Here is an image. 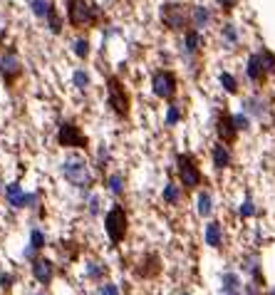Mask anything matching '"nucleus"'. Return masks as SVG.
I'll return each instance as SVG.
<instances>
[{
  "label": "nucleus",
  "instance_id": "4468645a",
  "mask_svg": "<svg viewBox=\"0 0 275 295\" xmlns=\"http://www.w3.org/2000/svg\"><path fill=\"white\" fill-rule=\"evenodd\" d=\"M206 243L211 248H218L221 243H223V231H221L218 221H211V224L206 226Z\"/></svg>",
  "mask_w": 275,
  "mask_h": 295
},
{
  "label": "nucleus",
  "instance_id": "7ed1b4c3",
  "mask_svg": "<svg viewBox=\"0 0 275 295\" xmlns=\"http://www.w3.org/2000/svg\"><path fill=\"white\" fill-rule=\"evenodd\" d=\"M62 176H65L72 186H80V189L92 183L87 161H84L82 156H67V159L62 161Z\"/></svg>",
  "mask_w": 275,
  "mask_h": 295
},
{
  "label": "nucleus",
  "instance_id": "c85d7f7f",
  "mask_svg": "<svg viewBox=\"0 0 275 295\" xmlns=\"http://www.w3.org/2000/svg\"><path fill=\"white\" fill-rule=\"evenodd\" d=\"M47 20H50V30H52V32H60V30H62V20H60L57 10H52V13L47 15Z\"/></svg>",
  "mask_w": 275,
  "mask_h": 295
},
{
  "label": "nucleus",
  "instance_id": "412c9836",
  "mask_svg": "<svg viewBox=\"0 0 275 295\" xmlns=\"http://www.w3.org/2000/svg\"><path fill=\"white\" fill-rule=\"evenodd\" d=\"M211 211H213L211 196H208L206 191H204V194H198V216H204V218H208V216H211Z\"/></svg>",
  "mask_w": 275,
  "mask_h": 295
},
{
  "label": "nucleus",
  "instance_id": "f8f14e48",
  "mask_svg": "<svg viewBox=\"0 0 275 295\" xmlns=\"http://www.w3.org/2000/svg\"><path fill=\"white\" fill-rule=\"evenodd\" d=\"M216 132H218V137L223 141H235V134H238V129H235V122L231 114H221L218 122H216Z\"/></svg>",
  "mask_w": 275,
  "mask_h": 295
},
{
  "label": "nucleus",
  "instance_id": "4be33fe9",
  "mask_svg": "<svg viewBox=\"0 0 275 295\" xmlns=\"http://www.w3.org/2000/svg\"><path fill=\"white\" fill-rule=\"evenodd\" d=\"M221 84H223V89L226 92H231V95H235L238 92V82H235V77L233 75H228V72H221Z\"/></svg>",
  "mask_w": 275,
  "mask_h": 295
},
{
  "label": "nucleus",
  "instance_id": "c9c22d12",
  "mask_svg": "<svg viewBox=\"0 0 275 295\" xmlns=\"http://www.w3.org/2000/svg\"><path fill=\"white\" fill-rule=\"evenodd\" d=\"M89 275L95 278V275H102V268H97V266H89Z\"/></svg>",
  "mask_w": 275,
  "mask_h": 295
},
{
  "label": "nucleus",
  "instance_id": "393cba45",
  "mask_svg": "<svg viewBox=\"0 0 275 295\" xmlns=\"http://www.w3.org/2000/svg\"><path fill=\"white\" fill-rule=\"evenodd\" d=\"M261 60H263V67H265V72H268V75H273V72H275V55H273V52L263 50Z\"/></svg>",
  "mask_w": 275,
  "mask_h": 295
},
{
  "label": "nucleus",
  "instance_id": "dca6fc26",
  "mask_svg": "<svg viewBox=\"0 0 275 295\" xmlns=\"http://www.w3.org/2000/svg\"><path fill=\"white\" fill-rule=\"evenodd\" d=\"M211 156H213V164H216L218 169L231 167V152H228L223 144H216V146H213V152H211Z\"/></svg>",
  "mask_w": 275,
  "mask_h": 295
},
{
  "label": "nucleus",
  "instance_id": "0eeeda50",
  "mask_svg": "<svg viewBox=\"0 0 275 295\" xmlns=\"http://www.w3.org/2000/svg\"><path fill=\"white\" fill-rule=\"evenodd\" d=\"M152 87H154V95H156V97L171 99L176 95V75L169 72V70H159L154 75Z\"/></svg>",
  "mask_w": 275,
  "mask_h": 295
},
{
  "label": "nucleus",
  "instance_id": "2eb2a0df",
  "mask_svg": "<svg viewBox=\"0 0 275 295\" xmlns=\"http://www.w3.org/2000/svg\"><path fill=\"white\" fill-rule=\"evenodd\" d=\"M204 45V38H201V30H189L186 32V38H184V47H186V52H198V47Z\"/></svg>",
  "mask_w": 275,
  "mask_h": 295
},
{
  "label": "nucleus",
  "instance_id": "423d86ee",
  "mask_svg": "<svg viewBox=\"0 0 275 295\" xmlns=\"http://www.w3.org/2000/svg\"><path fill=\"white\" fill-rule=\"evenodd\" d=\"M161 20L169 30H184L189 23V13L181 3H166L161 8Z\"/></svg>",
  "mask_w": 275,
  "mask_h": 295
},
{
  "label": "nucleus",
  "instance_id": "f704fd0d",
  "mask_svg": "<svg viewBox=\"0 0 275 295\" xmlns=\"http://www.w3.org/2000/svg\"><path fill=\"white\" fill-rule=\"evenodd\" d=\"M218 5L223 10H233L235 8V0H218Z\"/></svg>",
  "mask_w": 275,
  "mask_h": 295
},
{
  "label": "nucleus",
  "instance_id": "4c0bfd02",
  "mask_svg": "<svg viewBox=\"0 0 275 295\" xmlns=\"http://www.w3.org/2000/svg\"><path fill=\"white\" fill-rule=\"evenodd\" d=\"M40 295H45V293H40Z\"/></svg>",
  "mask_w": 275,
  "mask_h": 295
},
{
  "label": "nucleus",
  "instance_id": "39448f33",
  "mask_svg": "<svg viewBox=\"0 0 275 295\" xmlns=\"http://www.w3.org/2000/svg\"><path fill=\"white\" fill-rule=\"evenodd\" d=\"M109 107L114 109L117 117H126L129 114V95L124 92V84L117 80V77H109Z\"/></svg>",
  "mask_w": 275,
  "mask_h": 295
},
{
  "label": "nucleus",
  "instance_id": "f257e3e1",
  "mask_svg": "<svg viewBox=\"0 0 275 295\" xmlns=\"http://www.w3.org/2000/svg\"><path fill=\"white\" fill-rule=\"evenodd\" d=\"M102 17V10L87 3V0H69L67 3V20L72 28H84V25H92Z\"/></svg>",
  "mask_w": 275,
  "mask_h": 295
},
{
  "label": "nucleus",
  "instance_id": "473e14b6",
  "mask_svg": "<svg viewBox=\"0 0 275 295\" xmlns=\"http://www.w3.org/2000/svg\"><path fill=\"white\" fill-rule=\"evenodd\" d=\"M253 213H255V206H253L250 201H246V204L241 206V216H243V218H248V216H253Z\"/></svg>",
  "mask_w": 275,
  "mask_h": 295
},
{
  "label": "nucleus",
  "instance_id": "a878e982",
  "mask_svg": "<svg viewBox=\"0 0 275 295\" xmlns=\"http://www.w3.org/2000/svg\"><path fill=\"white\" fill-rule=\"evenodd\" d=\"M75 55L80 57V60H84V57L89 55V42L84 40V38H80V40H75Z\"/></svg>",
  "mask_w": 275,
  "mask_h": 295
},
{
  "label": "nucleus",
  "instance_id": "bb28decb",
  "mask_svg": "<svg viewBox=\"0 0 275 295\" xmlns=\"http://www.w3.org/2000/svg\"><path fill=\"white\" fill-rule=\"evenodd\" d=\"M30 246H32L35 251H40V248H45V233L35 228V231L30 233Z\"/></svg>",
  "mask_w": 275,
  "mask_h": 295
},
{
  "label": "nucleus",
  "instance_id": "aec40b11",
  "mask_svg": "<svg viewBox=\"0 0 275 295\" xmlns=\"http://www.w3.org/2000/svg\"><path fill=\"white\" fill-rule=\"evenodd\" d=\"M164 201L166 204H179L181 201V189L176 183H166L164 186Z\"/></svg>",
  "mask_w": 275,
  "mask_h": 295
},
{
  "label": "nucleus",
  "instance_id": "1a4fd4ad",
  "mask_svg": "<svg viewBox=\"0 0 275 295\" xmlns=\"http://www.w3.org/2000/svg\"><path fill=\"white\" fill-rule=\"evenodd\" d=\"M5 198H8V204L15 206V209H23V206H35L32 201H35V194H23V189H20V183H10L8 189H5Z\"/></svg>",
  "mask_w": 275,
  "mask_h": 295
},
{
  "label": "nucleus",
  "instance_id": "2f4dec72",
  "mask_svg": "<svg viewBox=\"0 0 275 295\" xmlns=\"http://www.w3.org/2000/svg\"><path fill=\"white\" fill-rule=\"evenodd\" d=\"M99 295H119V290H117V285H112V283H104V285L99 288Z\"/></svg>",
  "mask_w": 275,
  "mask_h": 295
},
{
  "label": "nucleus",
  "instance_id": "5701e85b",
  "mask_svg": "<svg viewBox=\"0 0 275 295\" xmlns=\"http://www.w3.org/2000/svg\"><path fill=\"white\" fill-rule=\"evenodd\" d=\"M109 191L114 194V196H122V194H124L122 174H112V176H109Z\"/></svg>",
  "mask_w": 275,
  "mask_h": 295
},
{
  "label": "nucleus",
  "instance_id": "58836bf2",
  "mask_svg": "<svg viewBox=\"0 0 275 295\" xmlns=\"http://www.w3.org/2000/svg\"><path fill=\"white\" fill-rule=\"evenodd\" d=\"M184 295H186V293H184Z\"/></svg>",
  "mask_w": 275,
  "mask_h": 295
},
{
  "label": "nucleus",
  "instance_id": "6e6552de",
  "mask_svg": "<svg viewBox=\"0 0 275 295\" xmlns=\"http://www.w3.org/2000/svg\"><path fill=\"white\" fill-rule=\"evenodd\" d=\"M57 141L62 144V146H87V137H84L82 132H80V126L72 124V122H65V124L60 126V132H57Z\"/></svg>",
  "mask_w": 275,
  "mask_h": 295
},
{
  "label": "nucleus",
  "instance_id": "20e7f679",
  "mask_svg": "<svg viewBox=\"0 0 275 295\" xmlns=\"http://www.w3.org/2000/svg\"><path fill=\"white\" fill-rule=\"evenodd\" d=\"M176 164H179L176 169H179V181L184 183V189H196L201 183V169L196 167V161L189 154H181Z\"/></svg>",
  "mask_w": 275,
  "mask_h": 295
},
{
  "label": "nucleus",
  "instance_id": "a211bd4d",
  "mask_svg": "<svg viewBox=\"0 0 275 295\" xmlns=\"http://www.w3.org/2000/svg\"><path fill=\"white\" fill-rule=\"evenodd\" d=\"M243 283H241V278L235 275V273H226L223 275V293L226 295H238V288H241Z\"/></svg>",
  "mask_w": 275,
  "mask_h": 295
},
{
  "label": "nucleus",
  "instance_id": "b1692460",
  "mask_svg": "<svg viewBox=\"0 0 275 295\" xmlns=\"http://www.w3.org/2000/svg\"><path fill=\"white\" fill-rule=\"evenodd\" d=\"M72 82H75V87L77 89H87L89 87V75L84 70H75V75H72Z\"/></svg>",
  "mask_w": 275,
  "mask_h": 295
},
{
  "label": "nucleus",
  "instance_id": "72a5a7b5",
  "mask_svg": "<svg viewBox=\"0 0 275 295\" xmlns=\"http://www.w3.org/2000/svg\"><path fill=\"white\" fill-rule=\"evenodd\" d=\"M0 285H3L5 290H10V285H13V275H8V273H5V275H0Z\"/></svg>",
  "mask_w": 275,
  "mask_h": 295
},
{
  "label": "nucleus",
  "instance_id": "7c9ffc66",
  "mask_svg": "<svg viewBox=\"0 0 275 295\" xmlns=\"http://www.w3.org/2000/svg\"><path fill=\"white\" fill-rule=\"evenodd\" d=\"M223 35H226V40H228V42L238 40V32H235L233 25H223Z\"/></svg>",
  "mask_w": 275,
  "mask_h": 295
},
{
  "label": "nucleus",
  "instance_id": "6ab92c4d",
  "mask_svg": "<svg viewBox=\"0 0 275 295\" xmlns=\"http://www.w3.org/2000/svg\"><path fill=\"white\" fill-rule=\"evenodd\" d=\"M32 13L38 15V17H47V15L52 13L55 8H52V0H32Z\"/></svg>",
  "mask_w": 275,
  "mask_h": 295
},
{
  "label": "nucleus",
  "instance_id": "f3484780",
  "mask_svg": "<svg viewBox=\"0 0 275 295\" xmlns=\"http://www.w3.org/2000/svg\"><path fill=\"white\" fill-rule=\"evenodd\" d=\"M208 20H211V13H208L204 5H196V8H193V13H191L193 28H196V30H204V28L208 25Z\"/></svg>",
  "mask_w": 275,
  "mask_h": 295
},
{
  "label": "nucleus",
  "instance_id": "cd10ccee",
  "mask_svg": "<svg viewBox=\"0 0 275 295\" xmlns=\"http://www.w3.org/2000/svg\"><path fill=\"white\" fill-rule=\"evenodd\" d=\"M181 119V112H179V107L176 104H169V112H166V124L169 126H174L176 122Z\"/></svg>",
  "mask_w": 275,
  "mask_h": 295
},
{
  "label": "nucleus",
  "instance_id": "9d476101",
  "mask_svg": "<svg viewBox=\"0 0 275 295\" xmlns=\"http://www.w3.org/2000/svg\"><path fill=\"white\" fill-rule=\"evenodd\" d=\"M32 275L38 283H50L55 278V263L50 258H35L32 261Z\"/></svg>",
  "mask_w": 275,
  "mask_h": 295
},
{
  "label": "nucleus",
  "instance_id": "ddd939ff",
  "mask_svg": "<svg viewBox=\"0 0 275 295\" xmlns=\"http://www.w3.org/2000/svg\"><path fill=\"white\" fill-rule=\"evenodd\" d=\"M246 72H248V77L253 80V82H263L265 80V67H263V60L261 55H250L248 57V65H246Z\"/></svg>",
  "mask_w": 275,
  "mask_h": 295
},
{
  "label": "nucleus",
  "instance_id": "9b49d317",
  "mask_svg": "<svg viewBox=\"0 0 275 295\" xmlns=\"http://www.w3.org/2000/svg\"><path fill=\"white\" fill-rule=\"evenodd\" d=\"M0 72H3L5 82H15L23 75V65H20V60L15 55H5L0 60Z\"/></svg>",
  "mask_w": 275,
  "mask_h": 295
},
{
  "label": "nucleus",
  "instance_id": "c756f323",
  "mask_svg": "<svg viewBox=\"0 0 275 295\" xmlns=\"http://www.w3.org/2000/svg\"><path fill=\"white\" fill-rule=\"evenodd\" d=\"M233 122H235V129H248L250 126V117L248 114H233Z\"/></svg>",
  "mask_w": 275,
  "mask_h": 295
},
{
  "label": "nucleus",
  "instance_id": "e433bc0d",
  "mask_svg": "<svg viewBox=\"0 0 275 295\" xmlns=\"http://www.w3.org/2000/svg\"><path fill=\"white\" fill-rule=\"evenodd\" d=\"M270 295H275V288H273V290H270Z\"/></svg>",
  "mask_w": 275,
  "mask_h": 295
},
{
  "label": "nucleus",
  "instance_id": "f03ea898",
  "mask_svg": "<svg viewBox=\"0 0 275 295\" xmlns=\"http://www.w3.org/2000/svg\"><path fill=\"white\" fill-rule=\"evenodd\" d=\"M126 211H124L122 204H114L109 209V213L104 216V231H107V236H109L112 243H122L124 236H126Z\"/></svg>",
  "mask_w": 275,
  "mask_h": 295
}]
</instances>
